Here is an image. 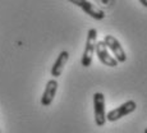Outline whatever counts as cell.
I'll list each match as a JSON object with an SVG mask.
<instances>
[{
	"mask_svg": "<svg viewBox=\"0 0 147 133\" xmlns=\"http://www.w3.org/2000/svg\"><path fill=\"white\" fill-rule=\"evenodd\" d=\"M95 51L97 53V56H98V60L104 64V65H107V67H117L118 65V61L114 59V56H111L107 51V47L105 45L104 41H97L96 42V49Z\"/></svg>",
	"mask_w": 147,
	"mask_h": 133,
	"instance_id": "6",
	"label": "cell"
},
{
	"mask_svg": "<svg viewBox=\"0 0 147 133\" xmlns=\"http://www.w3.org/2000/svg\"><path fill=\"white\" fill-rule=\"evenodd\" d=\"M68 59H69V53L68 51H61L59 54V56L56 58L55 63H54V65L51 68V76L53 77H60L61 73H63L64 70V67H65Z\"/></svg>",
	"mask_w": 147,
	"mask_h": 133,
	"instance_id": "8",
	"label": "cell"
},
{
	"mask_svg": "<svg viewBox=\"0 0 147 133\" xmlns=\"http://www.w3.org/2000/svg\"><path fill=\"white\" fill-rule=\"evenodd\" d=\"M94 109H95V123L97 127H102L106 123L105 113V96L102 92H96L94 95Z\"/></svg>",
	"mask_w": 147,
	"mask_h": 133,
	"instance_id": "2",
	"label": "cell"
},
{
	"mask_svg": "<svg viewBox=\"0 0 147 133\" xmlns=\"http://www.w3.org/2000/svg\"><path fill=\"white\" fill-rule=\"evenodd\" d=\"M136 109H137V104H136V101L128 100L127 103H124V104H121L120 106H118L117 109H114V110H111V111L107 113L106 120L117 122V120L121 119V118H124L125 115H129L131 113H133Z\"/></svg>",
	"mask_w": 147,
	"mask_h": 133,
	"instance_id": "3",
	"label": "cell"
},
{
	"mask_svg": "<svg viewBox=\"0 0 147 133\" xmlns=\"http://www.w3.org/2000/svg\"><path fill=\"white\" fill-rule=\"evenodd\" d=\"M102 41L105 42L107 49H110L113 51V54H114V59L118 61V63H124V61L127 60L125 51H124V49L121 47V44L114 37V36L106 35Z\"/></svg>",
	"mask_w": 147,
	"mask_h": 133,
	"instance_id": "5",
	"label": "cell"
},
{
	"mask_svg": "<svg viewBox=\"0 0 147 133\" xmlns=\"http://www.w3.org/2000/svg\"><path fill=\"white\" fill-rule=\"evenodd\" d=\"M145 133H147V128H146V129H145Z\"/></svg>",
	"mask_w": 147,
	"mask_h": 133,
	"instance_id": "10",
	"label": "cell"
},
{
	"mask_svg": "<svg viewBox=\"0 0 147 133\" xmlns=\"http://www.w3.org/2000/svg\"><path fill=\"white\" fill-rule=\"evenodd\" d=\"M138 1H140L141 4L143 5V7H146V8H147V0H138Z\"/></svg>",
	"mask_w": 147,
	"mask_h": 133,
	"instance_id": "9",
	"label": "cell"
},
{
	"mask_svg": "<svg viewBox=\"0 0 147 133\" xmlns=\"http://www.w3.org/2000/svg\"><path fill=\"white\" fill-rule=\"evenodd\" d=\"M96 42H97V31L95 28H91L87 33V40L86 46H84V51L82 55V65L84 68H88L92 64V58H94L95 49H96Z\"/></svg>",
	"mask_w": 147,
	"mask_h": 133,
	"instance_id": "1",
	"label": "cell"
},
{
	"mask_svg": "<svg viewBox=\"0 0 147 133\" xmlns=\"http://www.w3.org/2000/svg\"><path fill=\"white\" fill-rule=\"evenodd\" d=\"M69 3L80 7L84 13H87L90 17H92L94 19H97V21H101V19L105 18V12L102 9H100L98 7L94 5L92 3H90L88 0H68Z\"/></svg>",
	"mask_w": 147,
	"mask_h": 133,
	"instance_id": "4",
	"label": "cell"
},
{
	"mask_svg": "<svg viewBox=\"0 0 147 133\" xmlns=\"http://www.w3.org/2000/svg\"><path fill=\"white\" fill-rule=\"evenodd\" d=\"M58 81L56 80H50L46 83V87H45V91L42 93V97H41V104L42 106H49L51 105L54 97L56 95V91H58Z\"/></svg>",
	"mask_w": 147,
	"mask_h": 133,
	"instance_id": "7",
	"label": "cell"
}]
</instances>
